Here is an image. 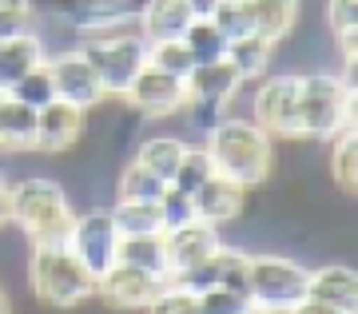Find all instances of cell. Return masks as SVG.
I'll return each mask as SVG.
<instances>
[{"mask_svg":"<svg viewBox=\"0 0 358 314\" xmlns=\"http://www.w3.org/2000/svg\"><path fill=\"white\" fill-rule=\"evenodd\" d=\"M8 223L28 239V247H68L76 207L64 183L48 176H24L8 183Z\"/></svg>","mask_w":358,"mask_h":314,"instance_id":"obj_1","label":"cell"},{"mask_svg":"<svg viewBox=\"0 0 358 314\" xmlns=\"http://www.w3.org/2000/svg\"><path fill=\"white\" fill-rule=\"evenodd\" d=\"M203 148L219 176L235 179L247 191L263 187L275 171V139L251 115H223V124L207 136Z\"/></svg>","mask_w":358,"mask_h":314,"instance_id":"obj_2","label":"cell"},{"mask_svg":"<svg viewBox=\"0 0 358 314\" xmlns=\"http://www.w3.org/2000/svg\"><path fill=\"white\" fill-rule=\"evenodd\" d=\"M350 72H299V136L303 139H334L338 131L355 127V64Z\"/></svg>","mask_w":358,"mask_h":314,"instance_id":"obj_3","label":"cell"},{"mask_svg":"<svg viewBox=\"0 0 358 314\" xmlns=\"http://www.w3.org/2000/svg\"><path fill=\"white\" fill-rule=\"evenodd\" d=\"M24 278L36 302L52 311H76L96 299V278L68 247H28Z\"/></svg>","mask_w":358,"mask_h":314,"instance_id":"obj_4","label":"cell"},{"mask_svg":"<svg viewBox=\"0 0 358 314\" xmlns=\"http://www.w3.org/2000/svg\"><path fill=\"white\" fill-rule=\"evenodd\" d=\"M307 266L299 259H287L279 251H263L251 255L247 263V299L255 302V311L271 314H287L294 302L307 299Z\"/></svg>","mask_w":358,"mask_h":314,"instance_id":"obj_5","label":"cell"},{"mask_svg":"<svg viewBox=\"0 0 358 314\" xmlns=\"http://www.w3.org/2000/svg\"><path fill=\"white\" fill-rule=\"evenodd\" d=\"M76 48L88 56V64L96 68V80L108 100H120L128 84L140 76V68L148 64V40L143 36H131V40H76Z\"/></svg>","mask_w":358,"mask_h":314,"instance_id":"obj_6","label":"cell"},{"mask_svg":"<svg viewBox=\"0 0 358 314\" xmlns=\"http://www.w3.org/2000/svg\"><path fill=\"white\" fill-rule=\"evenodd\" d=\"M251 120L271 139H303L299 136V72L267 76L251 92Z\"/></svg>","mask_w":358,"mask_h":314,"instance_id":"obj_7","label":"cell"},{"mask_svg":"<svg viewBox=\"0 0 358 314\" xmlns=\"http://www.w3.org/2000/svg\"><path fill=\"white\" fill-rule=\"evenodd\" d=\"M115 247H120V231H115L108 207H88V211H76L68 251H72L80 263L88 266L92 278H100L103 271L115 263Z\"/></svg>","mask_w":358,"mask_h":314,"instance_id":"obj_8","label":"cell"},{"mask_svg":"<svg viewBox=\"0 0 358 314\" xmlns=\"http://www.w3.org/2000/svg\"><path fill=\"white\" fill-rule=\"evenodd\" d=\"M167 278L152 275V271H140V266L128 263H112L96 278V299L112 311H148L159 294H164Z\"/></svg>","mask_w":358,"mask_h":314,"instance_id":"obj_9","label":"cell"},{"mask_svg":"<svg viewBox=\"0 0 358 314\" xmlns=\"http://www.w3.org/2000/svg\"><path fill=\"white\" fill-rule=\"evenodd\" d=\"M52 72V88H56V100H68L84 108V112H96L108 96H103L100 80H96V68L88 64V56L80 48H64V52H52L44 56Z\"/></svg>","mask_w":358,"mask_h":314,"instance_id":"obj_10","label":"cell"},{"mask_svg":"<svg viewBox=\"0 0 358 314\" xmlns=\"http://www.w3.org/2000/svg\"><path fill=\"white\" fill-rule=\"evenodd\" d=\"M120 100L140 115H152V120L164 115L167 120V115L183 112V104H187V80L167 76V72H159V68H152V64H143L140 76L128 84V92H124Z\"/></svg>","mask_w":358,"mask_h":314,"instance_id":"obj_11","label":"cell"},{"mask_svg":"<svg viewBox=\"0 0 358 314\" xmlns=\"http://www.w3.org/2000/svg\"><path fill=\"white\" fill-rule=\"evenodd\" d=\"M88 131V112L68 100H52L36 112V139L32 151H48V155H64L84 139Z\"/></svg>","mask_w":358,"mask_h":314,"instance_id":"obj_12","label":"cell"},{"mask_svg":"<svg viewBox=\"0 0 358 314\" xmlns=\"http://www.w3.org/2000/svg\"><path fill=\"white\" fill-rule=\"evenodd\" d=\"M143 0H52L48 16H56L64 28H72L80 40V32L115 24V20H140Z\"/></svg>","mask_w":358,"mask_h":314,"instance_id":"obj_13","label":"cell"},{"mask_svg":"<svg viewBox=\"0 0 358 314\" xmlns=\"http://www.w3.org/2000/svg\"><path fill=\"white\" fill-rule=\"evenodd\" d=\"M219 243H223V231L203 223V219H192V223L164 231L167 275H179V271H192V266L207 263V259L219 251Z\"/></svg>","mask_w":358,"mask_h":314,"instance_id":"obj_14","label":"cell"},{"mask_svg":"<svg viewBox=\"0 0 358 314\" xmlns=\"http://www.w3.org/2000/svg\"><path fill=\"white\" fill-rule=\"evenodd\" d=\"M247 199H251V191L239 187L235 179H227V176H219V171H215V176H211L203 187L192 195V207H195V219H203V223H211V227L223 231L227 223L243 219Z\"/></svg>","mask_w":358,"mask_h":314,"instance_id":"obj_15","label":"cell"},{"mask_svg":"<svg viewBox=\"0 0 358 314\" xmlns=\"http://www.w3.org/2000/svg\"><path fill=\"white\" fill-rule=\"evenodd\" d=\"M307 299H319L327 306H338V311L355 314L358 311V275L355 266L346 263H327L315 266L307 275Z\"/></svg>","mask_w":358,"mask_h":314,"instance_id":"obj_16","label":"cell"},{"mask_svg":"<svg viewBox=\"0 0 358 314\" xmlns=\"http://www.w3.org/2000/svg\"><path fill=\"white\" fill-rule=\"evenodd\" d=\"M243 4V16H247V28L255 36H267V40H287L299 24V8L303 0H239Z\"/></svg>","mask_w":358,"mask_h":314,"instance_id":"obj_17","label":"cell"},{"mask_svg":"<svg viewBox=\"0 0 358 314\" xmlns=\"http://www.w3.org/2000/svg\"><path fill=\"white\" fill-rule=\"evenodd\" d=\"M195 16L187 8V0H143L140 8V32L143 40H171L183 36V28L192 24Z\"/></svg>","mask_w":358,"mask_h":314,"instance_id":"obj_18","label":"cell"},{"mask_svg":"<svg viewBox=\"0 0 358 314\" xmlns=\"http://www.w3.org/2000/svg\"><path fill=\"white\" fill-rule=\"evenodd\" d=\"M239 88H243V80L227 64V56L223 60H211V64H195L192 76H187V96H203V100L231 104L239 96Z\"/></svg>","mask_w":358,"mask_h":314,"instance_id":"obj_19","label":"cell"},{"mask_svg":"<svg viewBox=\"0 0 358 314\" xmlns=\"http://www.w3.org/2000/svg\"><path fill=\"white\" fill-rule=\"evenodd\" d=\"M275 52H279V44L267 36H239L227 44V64L239 72V80L243 84H255V80H263V76L271 72V60H275Z\"/></svg>","mask_w":358,"mask_h":314,"instance_id":"obj_20","label":"cell"},{"mask_svg":"<svg viewBox=\"0 0 358 314\" xmlns=\"http://www.w3.org/2000/svg\"><path fill=\"white\" fill-rule=\"evenodd\" d=\"M40 60H44V48H40L36 32H24V36H13V40H0V92H8L16 80H20V76H28Z\"/></svg>","mask_w":358,"mask_h":314,"instance_id":"obj_21","label":"cell"},{"mask_svg":"<svg viewBox=\"0 0 358 314\" xmlns=\"http://www.w3.org/2000/svg\"><path fill=\"white\" fill-rule=\"evenodd\" d=\"M36 139V112L28 104L4 96L0 104V151H32Z\"/></svg>","mask_w":358,"mask_h":314,"instance_id":"obj_22","label":"cell"},{"mask_svg":"<svg viewBox=\"0 0 358 314\" xmlns=\"http://www.w3.org/2000/svg\"><path fill=\"white\" fill-rule=\"evenodd\" d=\"M115 263L140 266L152 275L167 278V255H164V235H124L115 247Z\"/></svg>","mask_w":358,"mask_h":314,"instance_id":"obj_23","label":"cell"},{"mask_svg":"<svg viewBox=\"0 0 358 314\" xmlns=\"http://www.w3.org/2000/svg\"><path fill=\"white\" fill-rule=\"evenodd\" d=\"M120 239L124 235H164V223H159V207L155 203H140V199H115L108 207Z\"/></svg>","mask_w":358,"mask_h":314,"instance_id":"obj_24","label":"cell"},{"mask_svg":"<svg viewBox=\"0 0 358 314\" xmlns=\"http://www.w3.org/2000/svg\"><path fill=\"white\" fill-rule=\"evenodd\" d=\"M183 148H187V143L176 139V136H152V139H143V143H140L136 164H143L152 176H159L164 183H171L179 159H183Z\"/></svg>","mask_w":358,"mask_h":314,"instance_id":"obj_25","label":"cell"},{"mask_svg":"<svg viewBox=\"0 0 358 314\" xmlns=\"http://www.w3.org/2000/svg\"><path fill=\"white\" fill-rule=\"evenodd\" d=\"M331 179L334 187L343 191V195H355L358 187V131L355 127H346L338 136L331 139Z\"/></svg>","mask_w":358,"mask_h":314,"instance_id":"obj_26","label":"cell"},{"mask_svg":"<svg viewBox=\"0 0 358 314\" xmlns=\"http://www.w3.org/2000/svg\"><path fill=\"white\" fill-rule=\"evenodd\" d=\"M164 179L152 176L143 164H124L120 167V176H115V199H140V203H159V195H164Z\"/></svg>","mask_w":358,"mask_h":314,"instance_id":"obj_27","label":"cell"},{"mask_svg":"<svg viewBox=\"0 0 358 314\" xmlns=\"http://www.w3.org/2000/svg\"><path fill=\"white\" fill-rule=\"evenodd\" d=\"M179 40L187 44L195 64H211V60H223V56H227V40H223V32H219L211 20H192V24L183 28Z\"/></svg>","mask_w":358,"mask_h":314,"instance_id":"obj_28","label":"cell"},{"mask_svg":"<svg viewBox=\"0 0 358 314\" xmlns=\"http://www.w3.org/2000/svg\"><path fill=\"white\" fill-rule=\"evenodd\" d=\"M148 64L159 68V72H167V76H179V80H187L192 68H195L192 52H187V44H183L179 36H171V40H148Z\"/></svg>","mask_w":358,"mask_h":314,"instance_id":"obj_29","label":"cell"},{"mask_svg":"<svg viewBox=\"0 0 358 314\" xmlns=\"http://www.w3.org/2000/svg\"><path fill=\"white\" fill-rule=\"evenodd\" d=\"M8 96H13V100H20V104H28L32 112H40L44 104H52V100H56V88H52L48 60H40V64H36V68H32L28 76H20V80H16L13 88H8Z\"/></svg>","mask_w":358,"mask_h":314,"instance_id":"obj_30","label":"cell"},{"mask_svg":"<svg viewBox=\"0 0 358 314\" xmlns=\"http://www.w3.org/2000/svg\"><path fill=\"white\" fill-rule=\"evenodd\" d=\"M211 176H215V164H211L207 148H183V159H179L176 176H171V187L195 195V191L203 187Z\"/></svg>","mask_w":358,"mask_h":314,"instance_id":"obj_31","label":"cell"},{"mask_svg":"<svg viewBox=\"0 0 358 314\" xmlns=\"http://www.w3.org/2000/svg\"><path fill=\"white\" fill-rule=\"evenodd\" d=\"M231 104L223 100H203V96H187V104H183V115H187V127L192 131H199V136H211L219 124H223V115H227Z\"/></svg>","mask_w":358,"mask_h":314,"instance_id":"obj_32","label":"cell"},{"mask_svg":"<svg viewBox=\"0 0 358 314\" xmlns=\"http://www.w3.org/2000/svg\"><path fill=\"white\" fill-rule=\"evenodd\" d=\"M36 0H0V40H13L32 32L36 24Z\"/></svg>","mask_w":358,"mask_h":314,"instance_id":"obj_33","label":"cell"},{"mask_svg":"<svg viewBox=\"0 0 358 314\" xmlns=\"http://www.w3.org/2000/svg\"><path fill=\"white\" fill-rule=\"evenodd\" d=\"M199 314H255V302L247 299V290L211 287L199 294Z\"/></svg>","mask_w":358,"mask_h":314,"instance_id":"obj_34","label":"cell"},{"mask_svg":"<svg viewBox=\"0 0 358 314\" xmlns=\"http://www.w3.org/2000/svg\"><path fill=\"white\" fill-rule=\"evenodd\" d=\"M159 223H164V231H171V227H183V223H192L195 219V207H192V195L187 191H179L167 183L164 195H159Z\"/></svg>","mask_w":358,"mask_h":314,"instance_id":"obj_35","label":"cell"},{"mask_svg":"<svg viewBox=\"0 0 358 314\" xmlns=\"http://www.w3.org/2000/svg\"><path fill=\"white\" fill-rule=\"evenodd\" d=\"M211 24L223 32V40H239V36H251V28H247V16H243V4L239 0H223L215 8V16H211Z\"/></svg>","mask_w":358,"mask_h":314,"instance_id":"obj_36","label":"cell"},{"mask_svg":"<svg viewBox=\"0 0 358 314\" xmlns=\"http://www.w3.org/2000/svg\"><path fill=\"white\" fill-rule=\"evenodd\" d=\"M148 314H199V294L179 287H164V294L148 306Z\"/></svg>","mask_w":358,"mask_h":314,"instance_id":"obj_37","label":"cell"},{"mask_svg":"<svg viewBox=\"0 0 358 314\" xmlns=\"http://www.w3.org/2000/svg\"><path fill=\"white\" fill-rule=\"evenodd\" d=\"M327 24L331 32L358 28V0H327Z\"/></svg>","mask_w":358,"mask_h":314,"instance_id":"obj_38","label":"cell"},{"mask_svg":"<svg viewBox=\"0 0 358 314\" xmlns=\"http://www.w3.org/2000/svg\"><path fill=\"white\" fill-rule=\"evenodd\" d=\"M287 314H346V311H338V306H327V302H319V299H303V302H294Z\"/></svg>","mask_w":358,"mask_h":314,"instance_id":"obj_39","label":"cell"},{"mask_svg":"<svg viewBox=\"0 0 358 314\" xmlns=\"http://www.w3.org/2000/svg\"><path fill=\"white\" fill-rule=\"evenodd\" d=\"M219 4H223V0H187V8H192L195 20H211Z\"/></svg>","mask_w":358,"mask_h":314,"instance_id":"obj_40","label":"cell"},{"mask_svg":"<svg viewBox=\"0 0 358 314\" xmlns=\"http://www.w3.org/2000/svg\"><path fill=\"white\" fill-rule=\"evenodd\" d=\"M8 227V179H4V167H0V231Z\"/></svg>","mask_w":358,"mask_h":314,"instance_id":"obj_41","label":"cell"},{"mask_svg":"<svg viewBox=\"0 0 358 314\" xmlns=\"http://www.w3.org/2000/svg\"><path fill=\"white\" fill-rule=\"evenodd\" d=\"M0 314H13V299H8V287H4V278H0Z\"/></svg>","mask_w":358,"mask_h":314,"instance_id":"obj_42","label":"cell"},{"mask_svg":"<svg viewBox=\"0 0 358 314\" xmlns=\"http://www.w3.org/2000/svg\"><path fill=\"white\" fill-rule=\"evenodd\" d=\"M255 314H271V311H255Z\"/></svg>","mask_w":358,"mask_h":314,"instance_id":"obj_43","label":"cell"}]
</instances>
